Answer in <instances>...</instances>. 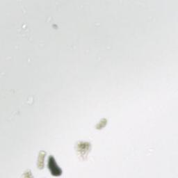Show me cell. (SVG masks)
Wrapping results in <instances>:
<instances>
[{
    "label": "cell",
    "instance_id": "cell-1",
    "mask_svg": "<svg viewBox=\"0 0 178 178\" xmlns=\"http://www.w3.org/2000/svg\"><path fill=\"white\" fill-rule=\"evenodd\" d=\"M55 166H56V164L55 162V160H54L53 157H51V159L50 158V161H49V168L50 170L52 171V173L54 175H61V170H58V169H55Z\"/></svg>",
    "mask_w": 178,
    "mask_h": 178
}]
</instances>
